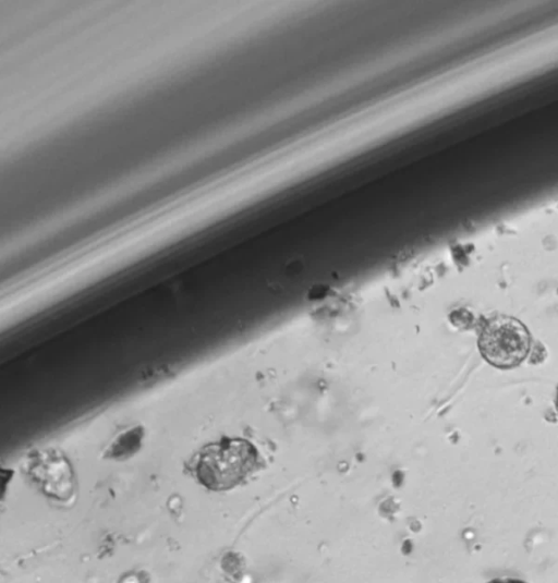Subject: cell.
<instances>
[{
	"label": "cell",
	"mask_w": 558,
	"mask_h": 583,
	"mask_svg": "<svg viewBox=\"0 0 558 583\" xmlns=\"http://www.w3.org/2000/svg\"><path fill=\"white\" fill-rule=\"evenodd\" d=\"M526 327L517 318L498 315L488 319L480 335L478 348L483 357L499 368L520 364L530 350Z\"/></svg>",
	"instance_id": "cell-2"
},
{
	"label": "cell",
	"mask_w": 558,
	"mask_h": 583,
	"mask_svg": "<svg viewBox=\"0 0 558 583\" xmlns=\"http://www.w3.org/2000/svg\"><path fill=\"white\" fill-rule=\"evenodd\" d=\"M258 452L242 438H223L203 448L196 464L199 482L211 490L240 484L257 466Z\"/></svg>",
	"instance_id": "cell-1"
},
{
	"label": "cell",
	"mask_w": 558,
	"mask_h": 583,
	"mask_svg": "<svg viewBox=\"0 0 558 583\" xmlns=\"http://www.w3.org/2000/svg\"><path fill=\"white\" fill-rule=\"evenodd\" d=\"M29 476L45 494L66 500L74 489L72 469L68 460L56 450L34 453L27 464Z\"/></svg>",
	"instance_id": "cell-3"
},
{
	"label": "cell",
	"mask_w": 558,
	"mask_h": 583,
	"mask_svg": "<svg viewBox=\"0 0 558 583\" xmlns=\"http://www.w3.org/2000/svg\"><path fill=\"white\" fill-rule=\"evenodd\" d=\"M142 437L143 429L141 427L125 432L116 439L106 456L114 459H125L132 456L140 449Z\"/></svg>",
	"instance_id": "cell-4"
}]
</instances>
